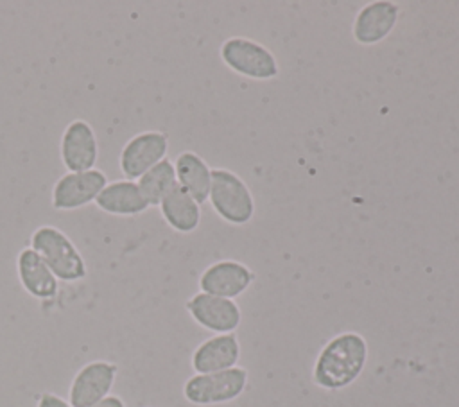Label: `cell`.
Here are the masks:
<instances>
[{"instance_id": "obj_4", "label": "cell", "mask_w": 459, "mask_h": 407, "mask_svg": "<svg viewBox=\"0 0 459 407\" xmlns=\"http://www.w3.org/2000/svg\"><path fill=\"white\" fill-rule=\"evenodd\" d=\"M222 63L235 74L255 79L271 81L280 75V65L274 54L262 43L246 36H230L219 48Z\"/></svg>"}, {"instance_id": "obj_9", "label": "cell", "mask_w": 459, "mask_h": 407, "mask_svg": "<svg viewBox=\"0 0 459 407\" xmlns=\"http://www.w3.org/2000/svg\"><path fill=\"white\" fill-rule=\"evenodd\" d=\"M185 308L201 328L213 333H233L242 321V310L235 299L201 290L186 299Z\"/></svg>"}, {"instance_id": "obj_18", "label": "cell", "mask_w": 459, "mask_h": 407, "mask_svg": "<svg viewBox=\"0 0 459 407\" xmlns=\"http://www.w3.org/2000/svg\"><path fill=\"white\" fill-rule=\"evenodd\" d=\"M138 188L142 195L145 197L149 206H158L160 201L178 185L176 181V170L172 160L165 158L154 167H151L145 174H142L138 179Z\"/></svg>"}, {"instance_id": "obj_10", "label": "cell", "mask_w": 459, "mask_h": 407, "mask_svg": "<svg viewBox=\"0 0 459 407\" xmlns=\"http://www.w3.org/2000/svg\"><path fill=\"white\" fill-rule=\"evenodd\" d=\"M118 366L109 360H90L74 375L68 387L72 407H91L108 394L117 380Z\"/></svg>"}, {"instance_id": "obj_6", "label": "cell", "mask_w": 459, "mask_h": 407, "mask_svg": "<svg viewBox=\"0 0 459 407\" xmlns=\"http://www.w3.org/2000/svg\"><path fill=\"white\" fill-rule=\"evenodd\" d=\"M169 134L158 129H147L133 134L118 154V169L124 179L136 181L151 167L167 158Z\"/></svg>"}, {"instance_id": "obj_12", "label": "cell", "mask_w": 459, "mask_h": 407, "mask_svg": "<svg viewBox=\"0 0 459 407\" xmlns=\"http://www.w3.org/2000/svg\"><path fill=\"white\" fill-rule=\"evenodd\" d=\"M400 5L391 0H375L366 4L355 14L351 36L360 45H377L396 27Z\"/></svg>"}, {"instance_id": "obj_5", "label": "cell", "mask_w": 459, "mask_h": 407, "mask_svg": "<svg viewBox=\"0 0 459 407\" xmlns=\"http://www.w3.org/2000/svg\"><path fill=\"white\" fill-rule=\"evenodd\" d=\"M247 380L249 373L240 366L215 373H195L183 384V396L199 407L222 405L237 400L246 391Z\"/></svg>"}, {"instance_id": "obj_8", "label": "cell", "mask_w": 459, "mask_h": 407, "mask_svg": "<svg viewBox=\"0 0 459 407\" xmlns=\"http://www.w3.org/2000/svg\"><path fill=\"white\" fill-rule=\"evenodd\" d=\"M99 152V138L88 120L74 118L65 126L59 138V160L66 172L97 169Z\"/></svg>"}, {"instance_id": "obj_13", "label": "cell", "mask_w": 459, "mask_h": 407, "mask_svg": "<svg viewBox=\"0 0 459 407\" xmlns=\"http://www.w3.org/2000/svg\"><path fill=\"white\" fill-rule=\"evenodd\" d=\"M16 276L23 290L36 299H52L59 292V280L30 246L16 255Z\"/></svg>"}, {"instance_id": "obj_19", "label": "cell", "mask_w": 459, "mask_h": 407, "mask_svg": "<svg viewBox=\"0 0 459 407\" xmlns=\"http://www.w3.org/2000/svg\"><path fill=\"white\" fill-rule=\"evenodd\" d=\"M36 407H72L68 400L54 394V393H43L38 398Z\"/></svg>"}, {"instance_id": "obj_1", "label": "cell", "mask_w": 459, "mask_h": 407, "mask_svg": "<svg viewBox=\"0 0 459 407\" xmlns=\"http://www.w3.org/2000/svg\"><path fill=\"white\" fill-rule=\"evenodd\" d=\"M368 362V342L359 332H341L328 339L316 357L312 380L325 391L351 385Z\"/></svg>"}, {"instance_id": "obj_15", "label": "cell", "mask_w": 459, "mask_h": 407, "mask_svg": "<svg viewBox=\"0 0 459 407\" xmlns=\"http://www.w3.org/2000/svg\"><path fill=\"white\" fill-rule=\"evenodd\" d=\"M93 204L100 212L117 217H136L151 208L142 195L138 183L124 178L108 181Z\"/></svg>"}, {"instance_id": "obj_20", "label": "cell", "mask_w": 459, "mask_h": 407, "mask_svg": "<svg viewBox=\"0 0 459 407\" xmlns=\"http://www.w3.org/2000/svg\"><path fill=\"white\" fill-rule=\"evenodd\" d=\"M91 407H126V403H124V400H122L120 396H117V394H108L106 398H102L100 402H97V403L91 405Z\"/></svg>"}, {"instance_id": "obj_16", "label": "cell", "mask_w": 459, "mask_h": 407, "mask_svg": "<svg viewBox=\"0 0 459 407\" xmlns=\"http://www.w3.org/2000/svg\"><path fill=\"white\" fill-rule=\"evenodd\" d=\"M172 163L178 185L199 204H204L212 185V167L194 151H181Z\"/></svg>"}, {"instance_id": "obj_7", "label": "cell", "mask_w": 459, "mask_h": 407, "mask_svg": "<svg viewBox=\"0 0 459 407\" xmlns=\"http://www.w3.org/2000/svg\"><path fill=\"white\" fill-rule=\"evenodd\" d=\"M108 176L100 169L82 172H65L57 178L50 192V204L56 212H74L95 203L108 185Z\"/></svg>"}, {"instance_id": "obj_11", "label": "cell", "mask_w": 459, "mask_h": 407, "mask_svg": "<svg viewBox=\"0 0 459 407\" xmlns=\"http://www.w3.org/2000/svg\"><path fill=\"white\" fill-rule=\"evenodd\" d=\"M255 278H256L255 271L246 264L238 260L224 258L210 264L201 273L197 283L201 292L235 299L253 285Z\"/></svg>"}, {"instance_id": "obj_3", "label": "cell", "mask_w": 459, "mask_h": 407, "mask_svg": "<svg viewBox=\"0 0 459 407\" xmlns=\"http://www.w3.org/2000/svg\"><path fill=\"white\" fill-rule=\"evenodd\" d=\"M208 201L213 212L233 226L247 224L255 215V197L246 181L224 167L212 169Z\"/></svg>"}, {"instance_id": "obj_2", "label": "cell", "mask_w": 459, "mask_h": 407, "mask_svg": "<svg viewBox=\"0 0 459 407\" xmlns=\"http://www.w3.org/2000/svg\"><path fill=\"white\" fill-rule=\"evenodd\" d=\"M29 246L45 260L59 281L74 283L88 276L84 256L61 228L52 224L38 226L30 233Z\"/></svg>"}, {"instance_id": "obj_17", "label": "cell", "mask_w": 459, "mask_h": 407, "mask_svg": "<svg viewBox=\"0 0 459 407\" xmlns=\"http://www.w3.org/2000/svg\"><path fill=\"white\" fill-rule=\"evenodd\" d=\"M163 221L178 233H192L201 224V204L176 185L158 204Z\"/></svg>"}, {"instance_id": "obj_14", "label": "cell", "mask_w": 459, "mask_h": 407, "mask_svg": "<svg viewBox=\"0 0 459 407\" xmlns=\"http://www.w3.org/2000/svg\"><path fill=\"white\" fill-rule=\"evenodd\" d=\"M240 359V342L235 333H215L204 339L192 353L195 373H215L235 368Z\"/></svg>"}]
</instances>
